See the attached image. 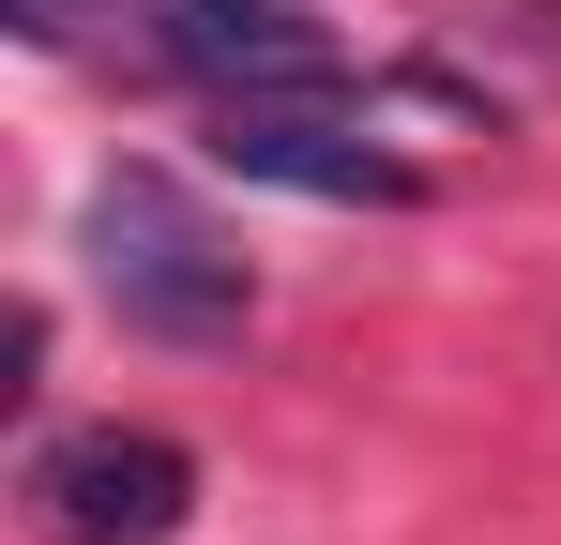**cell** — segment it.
Wrapping results in <instances>:
<instances>
[{
  "mask_svg": "<svg viewBox=\"0 0 561 545\" xmlns=\"http://www.w3.org/2000/svg\"><path fill=\"white\" fill-rule=\"evenodd\" d=\"M92 288L137 318V334H168V349H228V334L259 318L243 243H228L168 167H106L92 182Z\"/></svg>",
  "mask_w": 561,
  "mask_h": 545,
  "instance_id": "6da1fadb",
  "label": "cell"
},
{
  "mask_svg": "<svg viewBox=\"0 0 561 545\" xmlns=\"http://www.w3.org/2000/svg\"><path fill=\"white\" fill-rule=\"evenodd\" d=\"M137 15V46L197 91V106H319V91H365L350 46L304 15V0H106Z\"/></svg>",
  "mask_w": 561,
  "mask_h": 545,
  "instance_id": "7a4b0ae2",
  "label": "cell"
},
{
  "mask_svg": "<svg viewBox=\"0 0 561 545\" xmlns=\"http://www.w3.org/2000/svg\"><path fill=\"white\" fill-rule=\"evenodd\" d=\"M197 515V454L152 425H77L31 454V531L46 545H168Z\"/></svg>",
  "mask_w": 561,
  "mask_h": 545,
  "instance_id": "3957f363",
  "label": "cell"
},
{
  "mask_svg": "<svg viewBox=\"0 0 561 545\" xmlns=\"http://www.w3.org/2000/svg\"><path fill=\"white\" fill-rule=\"evenodd\" d=\"M213 167L288 182V197H410V167L365 137V91H319V106H213Z\"/></svg>",
  "mask_w": 561,
  "mask_h": 545,
  "instance_id": "277c9868",
  "label": "cell"
},
{
  "mask_svg": "<svg viewBox=\"0 0 561 545\" xmlns=\"http://www.w3.org/2000/svg\"><path fill=\"white\" fill-rule=\"evenodd\" d=\"M15 31L31 46H77V0H15Z\"/></svg>",
  "mask_w": 561,
  "mask_h": 545,
  "instance_id": "5b68a950",
  "label": "cell"
}]
</instances>
